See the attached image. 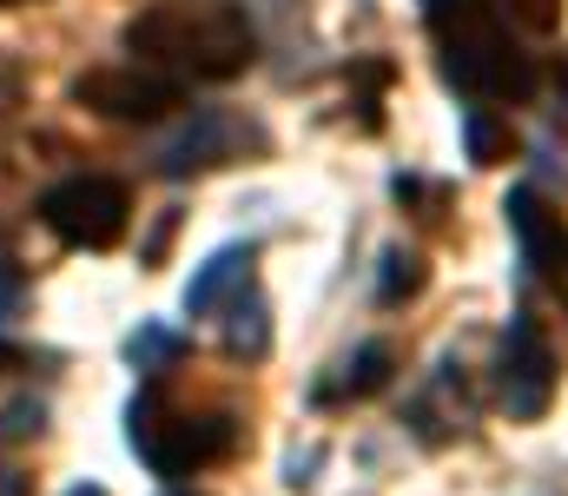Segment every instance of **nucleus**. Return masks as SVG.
<instances>
[{
  "label": "nucleus",
  "instance_id": "obj_1",
  "mask_svg": "<svg viewBox=\"0 0 568 496\" xmlns=\"http://www.w3.org/2000/svg\"><path fill=\"white\" fill-rule=\"evenodd\" d=\"M126 53L172 80H239L258 60V27L232 0H152L126 20Z\"/></svg>",
  "mask_w": 568,
  "mask_h": 496
},
{
  "label": "nucleus",
  "instance_id": "obj_2",
  "mask_svg": "<svg viewBox=\"0 0 568 496\" xmlns=\"http://www.w3.org/2000/svg\"><path fill=\"white\" fill-rule=\"evenodd\" d=\"M424 27L436 33L443 80L469 100H529L536 93V60L503 33L489 0H417Z\"/></svg>",
  "mask_w": 568,
  "mask_h": 496
},
{
  "label": "nucleus",
  "instance_id": "obj_3",
  "mask_svg": "<svg viewBox=\"0 0 568 496\" xmlns=\"http://www.w3.org/2000/svg\"><path fill=\"white\" fill-rule=\"evenodd\" d=\"M126 437H133V451H140L145 470L172 484V477H192V470L225 464V457L239 451L245 424H239L232 411H185V404H172L165 391H140L133 411H126Z\"/></svg>",
  "mask_w": 568,
  "mask_h": 496
},
{
  "label": "nucleus",
  "instance_id": "obj_4",
  "mask_svg": "<svg viewBox=\"0 0 568 496\" xmlns=\"http://www.w3.org/2000/svg\"><path fill=\"white\" fill-rule=\"evenodd\" d=\"M40 219L60 245L73 252H113L133 225V192L106 172H73L40 199Z\"/></svg>",
  "mask_w": 568,
  "mask_h": 496
},
{
  "label": "nucleus",
  "instance_id": "obj_5",
  "mask_svg": "<svg viewBox=\"0 0 568 496\" xmlns=\"http://www.w3.org/2000/svg\"><path fill=\"white\" fill-rule=\"evenodd\" d=\"M73 100L93 107L100 120H120V126H159L185 107V80L159 73V67H93L73 80Z\"/></svg>",
  "mask_w": 568,
  "mask_h": 496
},
{
  "label": "nucleus",
  "instance_id": "obj_6",
  "mask_svg": "<svg viewBox=\"0 0 568 496\" xmlns=\"http://www.w3.org/2000/svg\"><path fill=\"white\" fill-rule=\"evenodd\" d=\"M556 344L542 337V325L529 318V312H516L509 331H503V357H496V397H503V411L516 417V424H536V417H549V404H556Z\"/></svg>",
  "mask_w": 568,
  "mask_h": 496
},
{
  "label": "nucleus",
  "instance_id": "obj_7",
  "mask_svg": "<svg viewBox=\"0 0 568 496\" xmlns=\"http://www.w3.org/2000/svg\"><path fill=\"white\" fill-rule=\"evenodd\" d=\"M245 146H258V133L239 120V113H225V107H205V113H192L152 160L165 179H185V172H212V165L239 160Z\"/></svg>",
  "mask_w": 568,
  "mask_h": 496
},
{
  "label": "nucleus",
  "instance_id": "obj_8",
  "mask_svg": "<svg viewBox=\"0 0 568 496\" xmlns=\"http://www.w3.org/2000/svg\"><path fill=\"white\" fill-rule=\"evenodd\" d=\"M503 212H509V232H516V245H523V265H529L549 292L568 298V225H562V212H556L536 185H516Z\"/></svg>",
  "mask_w": 568,
  "mask_h": 496
},
{
  "label": "nucleus",
  "instance_id": "obj_9",
  "mask_svg": "<svg viewBox=\"0 0 568 496\" xmlns=\"http://www.w3.org/2000/svg\"><path fill=\"white\" fill-rule=\"evenodd\" d=\"M252 265H258L252 245L212 252V259L192 272V285H185V318H212V312H225L232 298H245V292H252Z\"/></svg>",
  "mask_w": 568,
  "mask_h": 496
},
{
  "label": "nucleus",
  "instance_id": "obj_10",
  "mask_svg": "<svg viewBox=\"0 0 568 496\" xmlns=\"http://www.w3.org/2000/svg\"><path fill=\"white\" fill-rule=\"evenodd\" d=\"M390 371H397V351L377 337V344L351 351V357L317 384V404H364V397H377V391L390 384Z\"/></svg>",
  "mask_w": 568,
  "mask_h": 496
},
{
  "label": "nucleus",
  "instance_id": "obj_11",
  "mask_svg": "<svg viewBox=\"0 0 568 496\" xmlns=\"http://www.w3.org/2000/svg\"><path fill=\"white\" fill-rule=\"evenodd\" d=\"M225 312H232V325H225V351H232V357H265V351H272V325H265V298H258V292L232 298Z\"/></svg>",
  "mask_w": 568,
  "mask_h": 496
},
{
  "label": "nucleus",
  "instance_id": "obj_12",
  "mask_svg": "<svg viewBox=\"0 0 568 496\" xmlns=\"http://www.w3.org/2000/svg\"><path fill=\"white\" fill-rule=\"evenodd\" d=\"M463 140H469V160L476 165H503L509 153H516V140H509V126H496L489 113H463Z\"/></svg>",
  "mask_w": 568,
  "mask_h": 496
},
{
  "label": "nucleus",
  "instance_id": "obj_13",
  "mask_svg": "<svg viewBox=\"0 0 568 496\" xmlns=\"http://www.w3.org/2000/svg\"><path fill=\"white\" fill-rule=\"evenodd\" d=\"M126 357H133L140 371H165L172 357H185V337L165 331V325H140L133 337H126Z\"/></svg>",
  "mask_w": 568,
  "mask_h": 496
},
{
  "label": "nucleus",
  "instance_id": "obj_14",
  "mask_svg": "<svg viewBox=\"0 0 568 496\" xmlns=\"http://www.w3.org/2000/svg\"><path fill=\"white\" fill-rule=\"evenodd\" d=\"M424 292V259L417 252H384V285H377V305H404Z\"/></svg>",
  "mask_w": 568,
  "mask_h": 496
},
{
  "label": "nucleus",
  "instance_id": "obj_15",
  "mask_svg": "<svg viewBox=\"0 0 568 496\" xmlns=\"http://www.w3.org/2000/svg\"><path fill=\"white\" fill-rule=\"evenodd\" d=\"M496 20L523 27V33H556L562 27V0H489Z\"/></svg>",
  "mask_w": 568,
  "mask_h": 496
},
{
  "label": "nucleus",
  "instance_id": "obj_16",
  "mask_svg": "<svg viewBox=\"0 0 568 496\" xmlns=\"http://www.w3.org/2000/svg\"><path fill=\"white\" fill-rule=\"evenodd\" d=\"M33 431H40V404H13L0 417V437H33Z\"/></svg>",
  "mask_w": 568,
  "mask_h": 496
},
{
  "label": "nucleus",
  "instance_id": "obj_17",
  "mask_svg": "<svg viewBox=\"0 0 568 496\" xmlns=\"http://www.w3.org/2000/svg\"><path fill=\"white\" fill-rule=\"evenodd\" d=\"M0 496H33V477L20 464H7V457H0Z\"/></svg>",
  "mask_w": 568,
  "mask_h": 496
},
{
  "label": "nucleus",
  "instance_id": "obj_18",
  "mask_svg": "<svg viewBox=\"0 0 568 496\" xmlns=\"http://www.w3.org/2000/svg\"><path fill=\"white\" fill-rule=\"evenodd\" d=\"M13 298H20V272H13V265H7V259H0V312H7V305H13Z\"/></svg>",
  "mask_w": 568,
  "mask_h": 496
},
{
  "label": "nucleus",
  "instance_id": "obj_19",
  "mask_svg": "<svg viewBox=\"0 0 568 496\" xmlns=\"http://www.w3.org/2000/svg\"><path fill=\"white\" fill-rule=\"evenodd\" d=\"M67 496H106V490L100 484H80V490H67Z\"/></svg>",
  "mask_w": 568,
  "mask_h": 496
},
{
  "label": "nucleus",
  "instance_id": "obj_20",
  "mask_svg": "<svg viewBox=\"0 0 568 496\" xmlns=\"http://www.w3.org/2000/svg\"><path fill=\"white\" fill-rule=\"evenodd\" d=\"M0 364H13V344H0Z\"/></svg>",
  "mask_w": 568,
  "mask_h": 496
},
{
  "label": "nucleus",
  "instance_id": "obj_21",
  "mask_svg": "<svg viewBox=\"0 0 568 496\" xmlns=\"http://www.w3.org/2000/svg\"><path fill=\"white\" fill-rule=\"evenodd\" d=\"M0 7H20V0H0Z\"/></svg>",
  "mask_w": 568,
  "mask_h": 496
}]
</instances>
